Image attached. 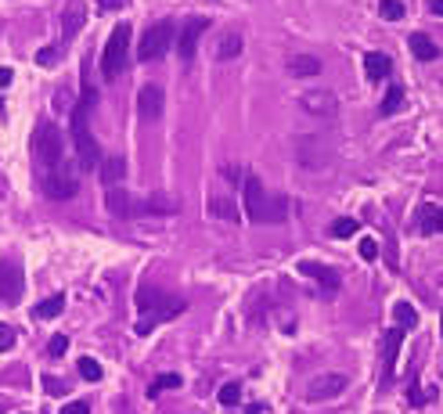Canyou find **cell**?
<instances>
[{
  "mask_svg": "<svg viewBox=\"0 0 443 414\" xmlns=\"http://www.w3.org/2000/svg\"><path fill=\"white\" fill-rule=\"evenodd\" d=\"M184 310H187V302L181 296H169L163 289H155V284H141V289H137V324H134V331L145 339L159 324L181 317Z\"/></svg>",
  "mask_w": 443,
  "mask_h": 414,
  "instance_id": "1",
  "label": "cell"
},
{
  "mask_svg": "<svg viewBox=\"0 0 443 414\" xmlns=\"http://www.w3.org/2000/svg\"><path fill=\"white\" fill-rule=\"evenodd\" d=\"M242 191H245V213H249L252 224H285V220H289V198L271 195V191L260 184V177L245 173Z\"/></svg>",
  "mask_w": 443,
  "mask_h": 414,
  "instance_id": "2",
  "label": "cell"
},
{
  "mask_svg": "<svg viewBox=\"0 0 443 414\" xmlns=\"http://www.w3.org/2000/svg\"><path fill=\"white\" fill-rule=\"evenodd\" d=\"M94 101H98V90L83 83V94L72 108V145H76V155H80V169H101V148L94 141V134L87 130V116Z\"/></svg>",
  "mask_w": 443,
  "mask_h": 414,
  "instance_id": "3",
  "label": "cell"
},
{
  "mask_svg": "<svg viewBox=\"0 0 443 414\" xmlns=\"http://www.w3.org/2000/svg\"><path fill=\"white\" fill-rule=\"evenodd\" d=\"M336 137L331 134H303L296 137V163L303 169H328V163H336Z\"/></svg>",
  "mask_w": 443,
  "mask_h": 414,
  "instance_id": "4",
  "label": "cell"
},
{
  "mask_svg": "<svg viewBox=\"0 0 443 414\" xmlns=\"http://www.w3.org/2000/svg\"><path fill=\"white\" fill-rule=\"evenodd\" d=\"M43 191H47V198H58V202L72 198L76 191H80V163L61 158L58 166H51L47 177H43Z\"/></svg>",
  "mask_w": 443,
  "mask_h": 414,
  "instance_id": "5",
  "label": "cell"
},
{
  "mask_svg": "<svg viewBox=\"0 0 443 414\" xmlns=\"http://www.w3.org/2000/svg\"><path fill=\"white\" fill-rule=\"evenodd\" d=\"M173 37H177V29H173V19H159L152 22L145 33H141V47H137V58L141 61H159L169 47H173Z\"/></svg>",
  "mask_w": 443,
  "mask_h": 414,
  "instance_id": "6",
  "label": "cell"
},
{
  "mask_svg": "<svg viewBox=\"0 0 443 414\" xmlns=\"http://www.w3.org/2000/svg\"><path fill=\"white\" fill-rule=\"evenodd\" d=\"M126 54H130V25L119 22L112 29V37L105 43V54H101V72L105 79H116L123 69H126Z\"/></svg>",
  "mask_w": 443,
  "mask_h": 414,
  "instance_id": "7",
  "label": "cell"
},
{
  "mask_svg": "<svg viewBox=\"0 0 443 414\" xmlns=\"http://www.w3.org/2000/svg\"><path fill=\"white\" fill-rule=\"evenodd\" d=\"M61 152H65V137H61V130L54 123H40L37 134H33V155L51 169V166L61 163Z\"/></svg>",
  "mask_w": 443,
  "mask_h": 414,
  "instance_id": "8",
  "label": "cell"
},
{
  "mask_svg": "<svg viewBox=\"0 0 443 414\" xmlns=\"http://www.w3.org/2000/svg\"><path fill=\"white\" fill-rule=\"evenodd\" d=\"M299 105H303L310 116H318V119H336L339 116V98L331 90H324V87L307 90L303 98H299Z\"/></svg>",
  "mask_w": 443,
  "mask_h": 414,
  "instance_id": "9",
  "label": "cell"
},
{
  "mask_svg": "<svg viewBox=\"0 0 443 414\" xmlns=\"http://www.w3.org/2000/svg\"><path fill=\"white\" fill-rule=\"evenodd\" d=\"M25 289L22 267L14 260H0V302H19Z\"/></svg>",
  "mask_w": 443,
  "mask_h": 414,
  "instance_id": "10",
  "label": "cell"
},
{
  "mask_svg": "<svg viewBox=\"0 0 443 414\" xmlns=\"http://www.w3.org/2000/svg\"><path fill=\"white\" fill-rule=\"evenodd\" d=\"M209 29V19H202V14H195V19H187L184 25H181V37H177V54L184 58V61H192L195 58V51H198V40H202V33Z\"/></svg>",
  "mask_w": 443,
  "mask_h": 414,
  "instance_id": "11",
  "label": "cell"
},
{
  "mask_svg": "<svg viewBox=\"0 0 443 414\" xmlns=\"http://www.w3.org/2000/svg\"><path fill=\"white\" fill-rule=\"evenodd\" d=\"M83 22H87V4L83 0H69L65 4V11H61V51H65V43H72L76 40V33L83 29Z\"/></svg>",
  "mask_w": 443,
  "mask_h": 414,
  "instance_id": "12",
  "label": "cell"
},
{
  "mask_svg": "<svg viewBox=\"0 0 443 414\" xmlns=\"http://www.w3.org/2000/svg\"><path fill=\"white\" fill-rule=\"evenodd\" d=\"M346 375H318V378H310V386H307V400L310 404H318V400H331V396H339L346 393Z\"/></svg>",
  "mask_w": 443,
  "mask_h": 414,
  "instance_id": "13",
  "label": "cell"
},
{
  "mask_svg": "<svg viewBox=\"0 0 443 414\" xmlns=\"http://www.w3.org/2000/svg\"><path fill=\"white\" fill-rule=\"evenodd\" d=\"M299 270H303V274H307L313 284H318L324 296H336L339 284H342L339 270H331V267H324V263H310V260H303V263H299Z\"/></svg>",
  "mask_w": 443,
  "mask_h": 414,
  "instance_id": "14",
  "label": "cell"
},
{
  "mask_svg": "<svg viewBox=\"0 0 443 414\" xmlns=\"http://www.w3.org/2000/svg\"><path fill=\"white\" fill-rule=\"evenodd\" d=\"M400 342H404V328H389L382 335V386L393 382L397 371V357H400Z\"/></svg>",
  "mask_w": 443,
  "mask_h": 414,
  "instance_id": "15",
  "label": "cell"
},
{
  "mask_svg": "<svg viewBox=\"0 0 443 414\" xmlns=\"http://www.w3.org/2000/svg\"><path fill=\"white\" fill-rule=\"evenodd\" d=\"M163 105H166L163 87L145 83V87L137 90V112H141V119H159L163 116Z\"/></svg>",
  "mask_w": 443,
  "mask_h": 414,
  "instance_id": "16",
  "label": "cell"
},
{
  "mask_svg": "<svg viewBox=\"0 0 443 414\" xmlns=\"http://www.w3.org/2000/svg\"><path fill=\"white\" fill-rule=\"evenodd\" d=\"M209 213L216 220H224V224H238V205H234V198L227 191H213L209 195Z\"/></svg>",
  "mask_w": 443,
  "mask_h": 414,
  "instance_id": "17",
  "label": "cell"
},
{
  "mask_svg": "<svg viewBox=\"0 0 443 414\" xmlns=\"http://www.w3.org/2000/svg\"><path fill=\"white\" fill-rule=\"evenodd\" d=\"M105 205H108V213H112L116 220H130L134 216V202H130V195H126L123 187L105 191Z\"/></svg>",
  "mask_w": 443,
  "mask_h": 414,
  "instance_id": "18",
  "label": "cell"
},
{
  "mask_svg": "<svg viewBox=\"0 0 443 414\" xmlns=\"http://www.w3.org/2000/svg\"><path fill=\"white\" fill-rule=\"evenodd\" d=\"M289 76H299V79L321 76V58H313V54H289Z\"/></svg>",
  "mask_w": 443,
  "mask_h": 414,
  "instance_id": "19",
  "label": "cell"
},
{
  "mask_svg": "<svg viewBox=\"0 0 443 414\" xmlns=\"http://www.w3.org/2000/svg\"><path fill=\"white\" fill-rule=\"evenodd\" d=\"M389 69H393V61H389L386 54H378V51L364 54V72H368L371 83H382V79L389 76Z\"/></svg>",
  "mask_w": 443,
  "mask_h": 414,
  "instance_id": "20",
  "label": "cell"
},
{
  "mask_svg": "<svg viewBox=\"0 0 443 414\" xmlns=\"http://www.w3.org/2000/svg\"><path fill=\"white\" fill-rule=\"evenodd\" d=\"M101 180L108 184V187H119V180L126 177V163H123V158L119 155H108V158H101Z\"/></svg>",
  "mask_w": 443,
  "mask_h": 414,
  "instance_id": "21",
  "label": "cell"
},
{
  "mask_svg": "<svg viewBox=\"0 0 443 414\" xmlns=\"http://www.w3.org/2000/svg\"><path fill=\"white\" fill-rule=\"evenodd\" d=\"M411 51H415V58L418 61H433V58H440V47L425 37V33H415L411 37Z\"/></svg>",
  "mask_w": 443,
  "mask_h": 414,
  "instance_id": "22",
  "label": "cell"
},
{
  "mask_svg": "<svg viewBox=\"0 0 443 414\" xmlns=\"http://www.w3.org/2000/svg\"><path fill=\"white\" fill-rule=\"evenodd\" d=\"M141 209H145V213H177V198H169V195H163V191H155L152 198L141 202Z\"/></svg>",
  "mask_w": 443,
  "mask_h": 414,
  "instance_id": "23",
  "label": "cell"
},
{
  "mask_svg": "<svg viewBox=\"0 0 443 414\" xmlns=\"http://www.w3.org/2000/svg\"><path fill=\"white\" fill-rule=\"evenodd\" d=\"M393 321H397V328L411 331V328H418V310L411 307V302H397V307H393Z\"/></svg>",
  "mask_w": 443,
  "mask_h": 414,
  "instance_id": "24",
  "label": "cell"
},
{
  "mask_svg": "<svg viewBox=\"0 0 443 414\" xmlns=\"http://www.w3.org/2000/svg\"><path fill=\"white\" fill-rule=\"evenodd\" d=\"M238 51H242V37H238V33H227V37H220V43H216V58H220V61H227V58H238Z\"/></svg>",
  "mask_w": 443,
  "mask_h": 414,
  "instance_id": "25",
  "label": "cell"
},
{
  "mask_svg": "<svg viewBox=\"0 0 443 414\" xmlns=\"http://www.w3.org/2000/svg\"><path fill=\"white\" fill-rule=\"evenodd\" d=\"M422 234H443V209H422Z\"/></svg>",
  "mask_w": 443,
  "mask_h": 414,
  "instance_id": "26",
  "label": "cell"
},
{
  "mask_svg": "<svg viewBox=\"0 0 443 414\" xmlns=\"http://www.w3.org/2000/svg\"><path fill=\"white\" fill-rule=\"evenodd\" d=\"M61 310H65V296H47L37 307V317H40V321H51V317H58Z\"/></svg>",
  "mask_w": 443,
  "mask_h": 414,
  "instance_id": "27",
  "label": "cell"
},
{
  "mask_svg": "<svg viewBox=\"0 0 443 414\" xmlns=\"http://www.w3.org/2000/svg\"><path fill=\"white\" fill-rule=\"evenodd\" d=\"M378 108H382V116H397L400 108H404V87H389Z\"/></svg>",
  "mask_w": 443,
  "mask_h": 414,
  "instance_id": "28",
  "label": "cell"
},
{
  "mask_svg": "<svg viewBox=\"0 0 443 414\" xmlns=\"http://www.w3.org/2000/svg\"><path fill=\"white\" fill-rule=\"evenodd\" d=\"M181 386H184L181 375H159V378H155L152 386H148V396H159L163 389H181Z\"/></svg>",
  "mask_w": 443,
  "mask_h": 414,
  "instance_id": "29",
  "label": "cell"
},
{
  "mask_svg": "<svg viewBox=\"0 0 443 414\" xmlns=\"http://www.w3.org/2000/svg\"><path fill=\"white\" fill-rule=\"evenodd\" d=\"M216 400L224 404V407H234V404L242 400V386H238V382H227V386H220V393H216Z\"/></svg>",
  "mask_w": 443,
  "mask_h": 414,
  "instance_id": "30",
  "label": "cell"
},
{
  "mask_svg": "<svg viewBox=\"0 0 443 414\" xmlns=\"http://www.w3.org/2000/svg\"><path fill=\"white\" fill-rule=\"evenodd\" d=\"M378 14L389 19V22H400L404 19V4L400 0H378Z\"/></svg>",
  "mask_w": 443,
  "mask_h": 414,
  "instance_id": "31",
  "label": "cell"
},
{
  "mask_svg": "<svg viewBox=\"0 0 443 414\" xmlns=\"http://www.w3.org/2000/svg\"><path fill=\"white\" fill-rule=\"evenodd\" d=\"M357 231H360V220H350V216H342V220L331 224V238H350Z\"/></svg>",
  "mask_w": 443,
  "mask_h": 414,
  "instance_id": "32",
  "label": "cell"
},
{
  "mask_svg": "<svg viewBox=\"0 0 443 414\" xmlns=\"http://www.w3.org/2000/svg\"><path fill=\"white\" fill-rule=\"evenodd\" d=\"M101 375H105V371H101V364L94 360V357H83V360H80V378H83V382H101Z\"/></svg>",
  "mask_w": 443,
  "mask_h": 414,
  "instance_id": "33",
  "label": "cell"
},
{
  "mask_svg": "<svg viewBox=\"0 0 443 414\" xmlns=\"http://www.w3.org/2000/svg\"><path fill=\"white\" fill-rule=\"evenodd\" d=\"M407 400L415 404V407H422L425 400H429V396L422 393V386H418V378H415V375H411V386H407Z\"/></svg>",
  "mask_w": 443,
  "mask_h": 414,
  "instance_id": "34",
  "label": "cell"
},
{
  "mask_svg": "<svg viewBox=\"0 0 443 414\" xmlns=\"http://www.w3.org/2000/svg\"><path fill=\"white\" fill-rule=\"evenodd\" d=\"M360 260H378V242H375V238H364V242H360Z\"/></svg>",
  "mask_w": 443,
  "mask_h": 414,
  "instance_id": "35",
  "label": "cell"
},
{
  "mask_svg": "<svg viewBox=\"0 0 443 414\" xmlns=\"http://www.w3.org/2000/svg\"><path fill=\"white\" fill-rule=\"evenodd\" d=\"M14 346V328L11 324H0V353H8Z\"/></svg>",
  "mask_w": 443,
  "mask_h": 414,
  "instance_id": "36",
  "label": "cell"
},
{
  "mask_svg": "<svg viewBox=\"0 0 443 414\" xmlns=\"http://www.w3.org/2000/svg\"><path fill=\"white\" fill-rule=\"evenodd\" d=\"M61 414H90V407H87V400H69L61 407Z\"/></svg>",
  "mask_w": 443,
  "mask_h": 414,
  "instance_id": "37",
  "label": "cell"
},
{
  "mask_svg": "<svg viewBox=\"0 0 443 414\" xmlns=\"http://www.w3.org/2000/svg\"><path fill=\"white\" fill-rule=\"evenodd\" d=\"M47 349H51V357H61V353H65V349H69V339H65V335H54V339H51V346H47Z\"/></svg>",
  "mask_w": 443,
  "mask_h": 414,
  "instance_id": "38",
  "label": "cell"
},
{
  "mask_svg": "<svg viewBox=\"0 0 443 414\" xmlns=\"http://www.w3.org/2000/svg\"><path fill=\"white\" fill-rule=\"evenodd\" d=\"M54 58H61V47H47V51H40V54H37L40 65H51Z\"/></svg>",
  "mask_w": 443,
  "mask_h": 414,
  "instance_id": "39",
  "label": "cell"
},
{
  "mask_svg": "<svg viewBox=\"0 0 443 414\" xmlns=\"http://www.w3.org/2000/svg\"><path fill=\"white\" fill-rule=\"evenodd\" d=\"M72 98H69V90H58L54 94V108H61V112H69V108H76V105H69Z\"/></svg>",
  "mask_w": 443,
  "mask_h": 414,
  "instance_id": "40",
  "label": "cell"
},
{
  "mask_svg": "<svg viewBox=\"0 0 443 414\" xmlns=\"http://www.w3.org/2000/svg\"><path fill=\"white\" fill-rule=\"evenodd\" d=\"M126 4H130V0H98V8H101V11H123Z\"/></svg>",
  "mask_w": 443,
  "mask_h": 414,
  "instance_id": "41",
  "label": "cell"
},
{
  "mask_svg": "<svg viewBox=\"0 0 443 414\" xmlns=\"http://www.w3.org/2000/svg\"><path fill=\"white\" fill-rule=\"evenodd\" d=\"M43 386H47V393H65V382H58V378H43Z\"/></svg>",
  "mask_w": 443,
  "mask_h": 414,
  "instance_id": "42",
  "label": "cell"
},
{
  "mask_svg": "<svg viewBox=\"0 0 443 414\" xmlns=\"http://www.w3.org/2000/svg\"><path fill=\"white\" fill-rule=\"evenodd\" d=\"M11 79H14V72H11L8 65H0V90H4V87H11Z\"/></svg>",
  "mask_w": 443,
  "mask_h": 414,
  "instance_id": "43",
  "label": "cell"
},
{
  "mask_svg": "<svg viewBox=\"0 0 443 414\" xmlns=\"http://www.w3.org/2000/svg\"><path fill=\"white\" fill-rule=\"evenodd\" d=\"M425 8H429L433 14H443V0H425Z\"/></svg>",
  "mask_w": 443,
  "mask_h": 414,
  "instance_id": "44",
  "label": "cell"
},
{
  "mask_svg": "<svg viewBox=\"0 0 443 414\" xmlns=\"http://www.w3.org/2000/svg\"><path fill=\"white\" fill-rule=\"evenodd\" d=\"M4 411H8V407H4V400H0V414H4Z\"/></svg>",
  "mask_w": 443,
  "mask_h": 414,
  "instance_id": "45",
  "label": "cell"
},
{
  "mask_svg": "<svg viewBox=\"0 0 443 414\" xmlns=\"http://www.w3.org/2000/svg\"><path fill=\"white\" fill-rule=\"evenodd\" d=\"M440 335H443V321H440Z\"/></svg>",
  "mask_w": 443,
  "mask_h": 414,
  "instance_id": "46",
  "label": "cell"
}]
</instances>
